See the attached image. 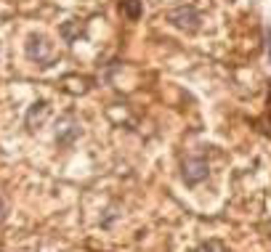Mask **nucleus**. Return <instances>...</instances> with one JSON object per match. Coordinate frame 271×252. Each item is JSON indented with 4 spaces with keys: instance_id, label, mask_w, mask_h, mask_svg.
I'll return each mask as SVG.
<instances>
[{
    "instance_id": "f257e3e1",
    "label": "nucleus",
    "mask_w": 271,
    "mask_h": 252,
    "mask_svg": "<svg viewBox=\"0 0 271 252\" xmlns=\"http://www.w3.org/2000/svg\"><path fill=\"white\" fill-rule=\"evenodd\" d=\"M24 51H27V59L30 61L45 64V61H51V56H53V43L45 35H30L27 37Z\"/></svg>"
},
{
    "instance_id": "f03ea898",
    "label": "nucleus",
    "mask_w": 271,
    "mask_h": 252,
    "mask_svg": "<svg viewBox=\"0 0 271 252\" xmlns=\"http://www.w3.org/2000/svg\"><path fill=\"white\" fill-rule=\"evenodd\" d=\"M167 22L173 27H178V30H184V32H197L200 30V14L194 11L192 6L173 8V11L167 14Z\"/></svg>"
},
{
    "instance_id": "7ed1b4c3",
    "label": "nucleus",
    "mask_w": 271,
    "mask_h": 252,
    "mask_svg": "<svg viewBox=\"0 0 271 252\" xmlns=\"http://www.w3.org/2000/svg\"><path fill=\"white\" fill-rule=\"evenodd\" d=\"M208 173H210V167H208L205 160H200V157H192V160L184 162V181H186V186L202 183L205 178H208Z\"/></svg>"
},
{
    "instance_id": "20e7f679",
    "label": "nucleus",
    "mask_w": 271,
    "mask_h": 252,
    "mask_svg": "<svg viewBox=\"0 0 271 252\" xmlns=\"http://www.w3.org/2000/svg\"><path fill=\"white\" fill-rule=\"evenodd\" d=\"M74 138H80V125L72 119H64L61 128L56 130V141H59V146H69L74 144Z\"/></svg>"
},
{
    "instance_id": "39448f33",
    "label": "nucleus",
    "mask_w": 271,
    "mask_h": 252,
    "mask_svg": "<svg viewBox=\"0 0 271 252\" xmlns=\"http://www.w3.org/2000/svg\"><path fill=\"white\" fill-rule=\"evenodd\" d=\"M45 117H48V104H45V101H35L32 109H30V114H27V128H30V130L40 128L45 122Z\"/></svg>"
},
{
    "instance_id": "423d86ee",
    "label": "nucleus",
    "mask_w": 271,
    "mask_h": 252,
    "mask_svg": "<svg viewBox=\"0 0 271 252\" xmlns=\"http://www.w3.org/2000/svg\"><path fill=\"white\" fill-rule=\"evenodd\" d=\"M123 11L130 19H138L141 16V0H123Z\"/></svg>"
},
{
    "instance_id": "0eeeda50",
    "label": "nucleus",
    "mask_w": 271,
    "mask_h": 252,
    "mask_svg": "<svg viewBox=\"0 0 271 252\" xmlns=\"http://www.w3.org/2000/svg\"><path fill=\"white\" fill-rule=\"evenodd\" d=\"M218 249H223V247L218 244V241H208V244H205V247H200L197 252H218Z\"/></svg>"
},
{
    "instance_id": "6e6552de",
    "label": "nucleus",
    "mask_w": 271,
    "mask_h": 252,
    "mask_svg": "<svg viewBox=\"0 0 271 252\" xmlns=\"http://www.w3.org/2000/svg\"><path fill=\"white\" fill-rule=\"evenodd\" d=\"M268 53H271V43H268Z\"/></svg>"
}]
</instances>
